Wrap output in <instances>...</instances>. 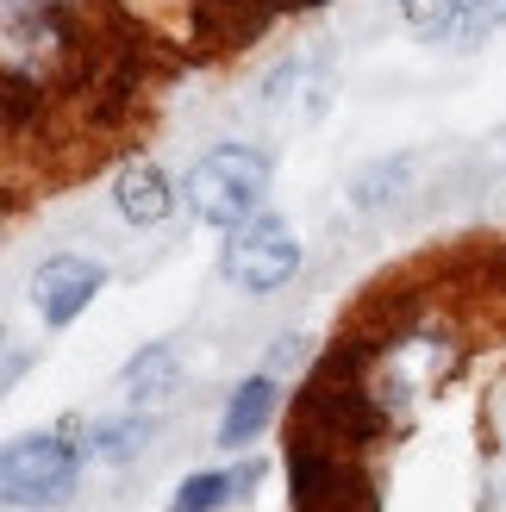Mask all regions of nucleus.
I'll return each instance as SVG.
<instances>
[{"mask_svg":"<svg viewBox=\"0 0 506 512\" xmlns=\"http://www.w3.org/2000/svg\"><path fill=\"white\" fill-rule=\"evenodd\" d=\"M263 194H269V157L250 150V144L207 150V157L188 169V182H182V200L194 207V219L219 225V232H238L244 219H257Z\"/></svg>","mask_w":506,"mask_h":512,"instance_id":"1","label":"nucleus"},{"mask_svg":"<svg viewBox=\"0 0 506 512\" xmlns=\"http://www.w3.org/2000/svg\"><path fill=\"white\" fill-rule=\"evenodd\" d=\"M288 488H294V512H375L369 469L338 444H313V438H288Z\"/></svg>","mask_w":506,"mask_h":512,"instance_id":"2","label":"nucleus"},{"mask_svg":"<svg viewBox=\"0 0 506 512\" xmlns=\"http://www.w3.org/2000/svg\"><path fill=\"white\" fill-rule=\"evenodd\" d=\"M75 475H82V450L38 431V438H19L0 463V488L7 506H63L75 494Z\"/></svg>","mask_w":506,"mask_h":512,"instance_id":"3","label":"nucleus"},{"mask_svg":"<svg viewBox=\"0 0 506 512\" xmlns=\"http://www.w3.org/2000/svg\"><path fill=\"white\" fill-rule=\"evenodd\" d=\"M294 269H300V244L282 219H244L232 232V244H225V275L244 294L282 288V281H294Z\"/></svg>","mask_w":506,"mask_h":512,"instance_id":"4","label":"nucleus"},{"mask_svg":"<svg viewBox=\"0 0 506 512\" xmlns=\"http://www.w3.org/2000/svg\"><path fill=\"white\" fill-rule=\"evenodd\" d=\"M319 7V0H194V44L200 50H244L282 13Z\"/></svg>","mask_w":506,"mask_h":512,"instance_id":"5","label":"nucleus"},{"mask_svg":"<svg viewBox=\"0 0 506 512\" xmlns=\"http://www.w3.org/2000/svg\"><path fill=\"white\" fill-rule=\"evenodd\" d=\"M100 281H107V269L88 263V256H50V263L32 275V300H38L44 325H69V319H82V306L100 294Z\"/></svg>","mask_w":506,"mask_h":512,"instance_id":"6","label":"nucleus"},{"mask_svg":"<svg viewBox=\"0 0 506 512\" xmlns=\"http://www.w3.org/2000/svg\"><path fill=\"white\" fill-rule=\"evenodd\" d=\"M113 207H119V219H132V225H163L175 213V188H169V175L157 163L132 157L119 169V182H113Z\"/></svg>","mask_w":506,"mask_h":512,"instance_id":"7","label":"nucleus"},{"mask_svg":"<svg viewBox=\"0 0 506 512\" xmlns=\"http://www.w3.org/2000/svg\"><path fill=\"white\" fill-rule=\"evenodd\" d=\"M269 419H275V375H250L238 381V394L219 419V444H250Z\"/></svg>","mask_w":506,"mask_h":512,"instance_id":"8","label":"nucleus"},{"mask_svg":"<svg viewBox=\"0 0 506 512\" xmlns=\"http://www.w3.org/2000/svg\"><path fill=\"white\" fill-rule=\"evenodd\" d=\"M257 481H263V469H257V463H244V469H232V475H188L169 512H213V506H225L232 494L257 488Z\"/></svg>","mask_w":506,"mask_h":512,"instance_id":"9","label":"nucleus"},{"mask_svg":"<svg viewBox=\"0 0 506 512\" xmlns=\"http://www.w3.org/2000/svg\"><path fill=\"white\" fill-rule=\"evenodd\" d=\"M175 350L169 344H150V350H138L132 363H125V388H132V400H163L169 388H175Z\"/></svg>","mask_w":506,"mask_h":512,"instance_id":"10","label":"nucleus"},{"mask_svg":"<svg viewBox=\"0 0 506 512\" xmlns=\"http://www.w3.org/2000/svg\"><path fill=\"white\" fill-rule=\"evenodd\" d=\"M419 169V157H388V163H369L357 182H350V200H357L363 213H375L382 207V200H394V188L407 182V175Z\"/></svg>","mask_w":506,"mask_h":512,"instance_id":"11","label":"nucleus"},{"mask_svg":"<svg viewBox=\"0 0 506 512\" xmlns=\"http://www.w3.org/2000/svg\"><path fill=\"white\" fill-rule=\"evenodd\" d=\"M44 113V82H38V75H25L19 63L7 69V132L19 138L25 132V119H38Z\"/></svg>","mask_w":506,"mask_h":512,"instance_id":"12","label":"nucleus"},{"mask_svg":"<svg viewBox=\"0 0 506 512\" xmlns=\"http://www.w3.org/2000/svg\"><path fill=\"white\" fill-rule=\"evenodd\" d=\"M150 419H113V425H100L94 431V456H107V463H125V456H138L144 438H150Z\"/></svg>","mask_w":506,"mask_h":512,"instance_id":"13","label":"nucleus"},{"mask_svg":"<svg viewBox=\"0 0 506 512\" xmlns=\"http://www.w3.org/2000/svg\"><path fill=\"white\" fill-rule=\"evenodd\" d=\"M506 25V0H463L457 7V25H450V38L457 44H475V38H488Z\"/></svg>","mask_w":506,"mask_h":512,"instance_id":"14","label":"nucleus"},{"mask_svg":"<svg viewBox=\"0 0 506 512\" xmlns=\"http://www.w3.org/2000/svg\"><path fill=\"white\" fill-rule=\"evenodd\" d=\"M457 7L463 0H400L407 25H419V32H450V25H457Z\"/></svg>","mask_w":506,"mask_h":512,"instance_id":"15","label":"nucleus"},{"mask_svg":"<svg viewBox=\"0 0 506 512\" xmlns=\"http://www.w3.org/2000/svg\"><path fill=\"white\" fill-rule=\"evenodd\" d=\"M500 144H506V138H500Z\"/></svg>","mask_w":506,"mask_h":512,"instance_id":"16","label":"nucleus"}]
</instances>
